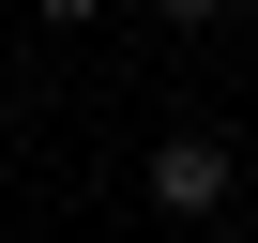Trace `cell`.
Wrapping results in <instances>:
<instances>
[{"label": "cell", "mask_w": 258, "mask_h": 243, "mask_svg": "<svg viewBox=\"0 0 258 243\" xmlns=\"http://www.w3.org/2000/svg\"><path fill=\"white\" fill-rule=\"evenodd\" d=\"M152 16H213V0H152Z\"/></svg>", "instance_id": "cell-3"}, {"label": "cell", "mask_w": 258, "mask_h": 243, "mask_svg": "<svg viewBox=\"0 0 258 243\" xmlns=\"http://www.w3.org/2000/svg\"><path fill=\"white\" fill-rule=\"evenodd\" d=\"M152 213H228V137H167L152 152Z\"/></svg>", "instance_id": "cell-1"}, {"label": "cell", "mask_w": 258, "mask_h": 243, "mask_svg": "<svg viewBox=\"0 0 258 243\" xmlns=\"http://www.w3.org/2000/svg\"><path fill=\"white\" fill-rule=\"evenodd\" d=\"M31 16H46V31H61V16H91V0H31Z\"/></svg>", "instance_id": "cell-2"}]
</instances>
